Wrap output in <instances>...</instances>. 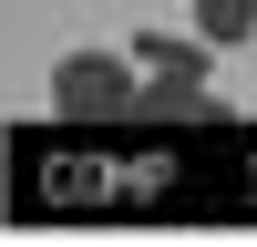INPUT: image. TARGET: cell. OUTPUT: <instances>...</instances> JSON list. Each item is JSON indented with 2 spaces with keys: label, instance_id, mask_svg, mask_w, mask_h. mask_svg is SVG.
<instances>
[{
  "label": "cell",
  "instance_id": "cell-1",
  "mask_svg": "<svg viewBox=\"0 0 257 247\" xmlns=\"http://www.w3.org/2000/svg\"><path fill=\"white\" fill-rule=\"evenodd\" d=\"M134 103H144V62L134 52H93V41H82V52L52 62V113L62 124H113V113H134Z\"/></svg>",
  "mask_w": 257,
  "mask_h": 247
},
{
  "label": "cell",
  "instance_id": "cell-3",
  "mask_svg": "<svg viewBox=\"0 0 257 247\" xmlns=\"http://www.w3.org/2000/svg\"><path fill=\"white\" fill-rule=\"evenodd\" d=\"M185 21H196L216 52H247L257 41V0H185Z\"/></svg>",
  "mask_w": 257,
  "mask_h": 247
},
{
  "label": "cell",
  "instance_id": "cell-2",
  "mask_svg": "<svg viewBox=\"0 0 257 247\" xmlns=\"http://www.w3.org/2000/svg\"><path fill=\"white\" fill-rule=\"evenodd\" d=\"M206 52H216L206 31H144V41H134V62L165 72V82H206Z\"/></svg>",
  "mask_w": 257,
  "mask_h": 247
}]
</instances>
